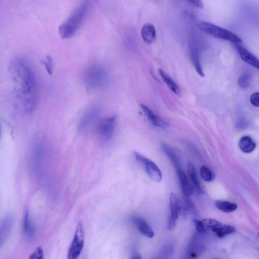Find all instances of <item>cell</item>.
<instances>
[{
  "mask_svg": "<svg viewBox=\"0 0 259 259\" xmlns=\"http://www.w3.org/2000/svg\"><path fill=\"white\" fill-rule=\"evenodd\" d=\"M198 29L209 35L222 40L229 41L235 45L240 44V38L232 32L214 24L200 22L198 24Z\"/></svg>",
  "mask_w": 259,
  "mask_h": 259,
  "instance_id": "5",
  "label": "cell"
},
{
  "mask_svg": "<svg viewBox=\"0 0 259 259\" xmlns=\"http://www.w3.org/2000/svg\"><path fill=\"white\" fill-rule=\"evenodd\" d=\"M193 6L202 9L203 7V4L201 0H185Z\"/></svg>",
  "mask_w": 259,
  "mask_h": 259,
  "instance_id": "33",
  "label": "cell"
},
{
  "mask_svg": "<svg viewBox=\"0 0 259 259\" xmlns=\"http://www.w3.org/2000/svg\"><path fill=\"white\" fill-rule=\"evenodd\" d=\"M131 220L143 236L149 238L153 237L154 236L153 230L144 219L138 216H133Z\"/></svg>",
  "mask_w": 259,
  "mask_h": 259,
  "instance_id": "15",
  "label": "cell"
},
{
  "mask_svg": "<svg viewBox=\"0 0 259 259\" xmlns=\"http://www.w3.org/2000/svg\"><path fill=\"white\" fill-rule=\"evenodd\" d=\"M199 235L200 233L197 232L192 236L186 250L188 257L197 258L204 250Z\"/></svg>",
  "mask_w": 259,
  "mask_h": 259,
  "instance_id": "12",
  "label": "cell"
},
{
  "mask_svg": "<svg viewBox=\"0 0 259 259\" xmlns=\"http://www.w3.org/2000/svg\"><path fill=\"white\" fill-rule=\"evenodd\" d=\"M140 107L147 118L153 125L163 128L168 126L167 122L159 116L149 107L144 104H141Z\"/></svg>",
  "mask_w": 259,
  "mask_h": 259,
  "instance_id": "14",
  "label": "cell"
},
{
  "mask_svg": "<svg viewBox=\"0 0 259 259\" xmlns=\"http://www.w3.org/2000/svg\"><path fill=\"white\" fill-rule=\"evenodd\" d=\"M45 64L47 66V69L48 71H51V60L50 58H48L47 59V61L45 62Z\"/></svg>",
  "mask_w": 259,
  "mask_h": 259,
  "instance_id": "34",
  "label": "cell"
},
{
  "mask_svg": "<svg viewBox=\"0 0 259 259\" xmlns=\"http://www.w3.org/2000/svg\"><path fill=\"white\" fill-rule=\"evenodd\" d=\"M116 116L106 117L99 122L96 127V132L103 141L110 140L114 133L116 125Z\"/></svg>",
  "mask_w": 259,
  "mask_h": 259,
  "instance_id": "10",
  "label": "cell"
},
{
  "mask_svg": "<svg viewBox=\"0 0 259 259\" xmlns=\"http://www.w3.org/2000/svg\"><path fill=\"white\" fill-rule=\"evenodd\" d=\"M194 32L192 31L189 40V54L190 60L198 74L204 76L199 57V44L198 38Z\"/></svg>",
  "mask_w": 259,
  "mask_h": 259,
  "instance_id": "9",
  "label": "cell"
},
{
  "mask_svg": "<svg viewBox=\"0 0 259 259\" xmlns=\"http://www.w3.org/2000/svg\"><path fill=\"white\" fill-rule=\"evenodd\" d=\"M84 229L81 222H78L73 239L68 250L67 257L75 259L80 255L84 245Z\"/></svg>",
  "mask_w": 259,
  "mask_h": 259,
  "instance_id": "6",
  "label": "cell"
},
{
  "mask_svg": "<svg viewBox=\"0 0 259 259\" xmlns=\"http://www.w3.org/2000/svg\"><path fill=\"white\" fill-rule=\"evenodd\" d=\"M174 250V246L171 244L165 245L160 250L158 258H169L171 257Z\"/></svg>",
  "mask_w": 259,
  "mask_h": 259,
  "instance_id": "26",
  "label": "cell"
},
{
  "mask_svg": "<svg viewBox=\"0 0 259 259\" xmlns=\"http://www.w3.org/2000/svg\"><path fill=\"white\" fill-rule=\"evenodd\" d=\"M141 35L143 40L146 44H152L156 38V31L154 26L150 23L145 24L142 27Z\"/></svg>",
  "mask_w": 259,
  "mask_h": 259,
  "instance_id": "17",
  "label": "cell"
},
{
  "mask_svg": "<svg viewBox=\"0 0 259 259\" xmlns=\"http://www.w3.org/2000/svg\"><path fill=\"white\" fill-rule=\"evenodd\" d=\"M14 222L12 214H8L2 220L0 226V247L7 240Z\"/></svg>",
  "mask_w": 259,
  "mask_h": 259,
  "instance_id": "13",
  "label": "cell"
},
{
  "mask_svg": "<svg viewBox=\"0 0 259 259\" xmlns=\"http://www.w3.org/2000/svg\"><path fill=\"white\" fill-rule=\"evenodd\" d=\"M131 258H141L140 255L137 252L134 251L132 255Z\"/></svg>",
  "mask_w": 259,
  "mask_h": 259,
  "instance_id": "35",
  "label": "cell"
},
{
  "mask_svg": "<svg viewBox=\"0 0 259 259\" xmlns=\"http://www.w3.org/2000/svg\"><path fill=\"white\" fill-rule=\"evenodd\" d=\"M169 207L170 214L168 227L169 230H172L176 226L181 209L180 201L177 195L174 193L170 195Z\"/></svg>",
  "mask_w": 259,
  "mask_h": 259,
  "instance_id": "11",
  "label": "cell"
},
{
  "mask_svg": "<svg viewBox=\"0 0 259 259\" xmlns=\"http://www.w3.org/2000/svg\"><path fill=\"white\" fill-rule=\"evenodd\" d=\"M251 74L249 72H245L238 78L239 85L242 88H247L251 83Z\"/></svg>",
  "mask_w": 259,
  "mask_h": 259,
  "instance_id": "27",
  "label": "cell"
},
{
  "mask_svg": "<svg viewBox=\"0 0 259 259\" xmlns=\"http://www.w3.org/2000/svg\"><path fill=\"white\" fill-rule=\"evenodd\" d=\"M239 147L243 152L249 153L252 152L256 147V144L252 139L247 136H243L239 141Z\"/></svg>",
  "mask_w": 259,
  "mask_h": 259,
  "instance_id": "21",
  "label": "cell"
},
{
  "mask_svg": "<svg viewBox=\"0 0 259 259\" xmlns=\"http://www.w3.org/2000/svg\"><path fill=\"white\" fill-rule=\"evenodd\" d=\"M100 114V109L97 105H92L84 113L79 122L78 131L84 133L92 128L97 122Z\"/></svg>",
  "mask_w": 259,
  "mask_h": 259,
  "instance_id": "7",
  "label": "cell"
},
{
  "mask_svg": "<svg viewBox=\"0 0 259 259\" xmlns=\"http://www.w3.org/2000/svg\"><path fill=\"white\" fill-rule=\"evenodd\" d=\"M219 238L224 237L235 231V229L232 226L221 224L212 231Z\"/></svg>",
  "mask_w": 259,
  "mask_h": 259,
  "instance_id": "25",
  "label": "cell"
},
{
  "mask_svg": "<svg viewBox=\"0 0 259 259\" xmlns=\"http://www.w3.org/2000/svg\"><path fill=\"white\" fill-rule=\"evenodd\" d=\"M215 205L219 209L225 212H231L237 208L236 203L225 200H217L215 202Z\"/></svg>",
  "mask_w": 259,
  "mask_h": 259,
  "instance_id": "24",
  "label": "cell"
},
{
  "mask_svg": "<svg viewBox=\"0 0 259 259\" xmlns=\"http://www.w3.org/2000/svg\"><path fill=\"white\" fill-rule=\"evenodd\" d=\"M202 221L206 231L208 230L213 231L222 224L220 222L213 219H205Z\"/></svg>",
  "mask_w": 259,
  "mask_h": 259,
  "instance_id": "29",
  "label": "cell"
},
{
  "mask_svg": "<svg viewBox=\"0 0 259 259\" xmlns=\"http://www.w3.org/2000/svg\"><path fill=\"white\" fill-rule=\"evenodd\" d=\"M83 81L90 90H98L106 88L109 83V77L104 68L94 63L89 65L83 73Z\"/></svg>",
  "mask_w": 259,
  "mask_h": 259,
  "instance_id": "3",
  "label": "cell"
},
{
  "mask_svg": "<svg viewBox=\"0 0 259 259\" xmlns=\"http://www.w3.org/2000/svg\"><path fill=\"white\" fill-rule=\"evenodd\" d=\"M193 222L195 226L197 232L199 233L203 234L206 231L202 221L194 219Z\"/></svg>",
  "mask_w": 259,
  "mask_h": 259,
  "instance_id": "31",
  "label": "cell"
},
{
  "mask_svg": "<svg viewBox=\"0 0 259 259\" xmlns=\"http://www.w3.org/2000/svg\"><path fill=\"white\" fill-rule=\"evenodd\" d=\"M258 236H259V233H258Z\"/></svg>",
  "mask_w": 259,
  "mask_h": 259,
  "instance_id": "36",
  "label": "cell"
},
{
  "mask_svg": "<svg viewBox=\"0 0 259 259\" xmlns=\"http://www.w3.org/2000/svg\"><path fill=\"white\" fill-rule=\"evenodd\" d=\"M158 73L169 89L175 94L180 95L181 90L171 77L161 69H158Z\"/></svg>",
  "mask_w": 259,
  "mask_h": 259,
  "instance_id": "22",
  "label": "cell"
},
{
  "mask_svg": "<svg viewBox=\"0 0 259 259\" xmlns=\"http://www.w3.org/2000/svg\"><path fill=\"white\" fill-rule=\"evenodd\" d=\"M240 57L248 64L259 70V59L240 44L236 45Z\"/></svg>",
  "mask_w": 259,
  "mask_h": 259,
  "instance_id": "16",
  "label": "cell"
},
{
  "mask_svg": "<svg viewBox=\"0 0 259 259\" xmlns=\"http://www.w3.org/2000/svg\"><path fill=\"white\" fill-rule=\"evenodd\" d=\"M136 160L144 168L149 178L156 182H160L162 178V172L154 162L137 152H134Z\"/></svg>",
  "mask_w": 259,
  "mask_h": 259,
  "instance_id": "8",
  "label": "cell"
},
{
  "mask_svg": "<svg viewBox=\"0 0 259 259\" xmlns=\"http://www.w3.org/2000/svg\"><path fill=\"white\" fill-rule=\"evenodd\" d=\"M177 173L183 194L187 197L191 196L193 192V187L187 176L183 172L182 169L177 170Z\"/></svg>",
  "mask_w": 259,
  "mask_h": 259,
  "instance_id": "18",
  "label": "cell"
},
{
  "mask_svg": "<svg viewBox=\"0 0 259 259\" xmlns=\"http://www.w3.org/2000/svg\"><path fill=\"white\" fill-rule=\"evenodd\" d=\"M9 71L16 100L24 113L29 114L35 108L37 99L35 74L28 61L17 56L11 61Z\"/></svg>",
  "mask_w": 259,
  "mask_h": 259,
  "instance_id": "1",
  "label": "cell"
},
{
  "mask_svg": "<svg viewBox=\"0 0 259 259\" xmlns=\"http://www.w3.org/2000/svg\"><path fill=\"white\" fill-rule=\"evenodd\" d=\"M200 175L202 178L206 182H211L214 179V176L211 169L205 165L200 168Z\"/></svg>",
  "mask_w": 259,
  "mask_h": 259,
  "instance_id": "28",
  "label": "cell"
},
{
  "mask_svg": "<svg viewBox=\"0 0 259 259\" xmlns=\"http://www.w3.org/2000/svg\"><path fill=\"white\" fill-rule=\"evenodd\" d=\"M89 3L80 4L60 25L58 28L60 37L67 39L72 37L78 30L88 13Z\"/></svg>",
  "mask_w": 259,
  "mask_h": 259,
  "instance_id": "2",
  "label": "cell"
},
{
  "mask_svg": "<svg viewBox=\"0 0 259 259\" xmlns=\"http://www.w3.org/2000/svg\"><path fill=\"white\" fill-rule=\"evenodd\" d=\"M187 171L190 179L193 184V187L197 193H202V189L198 179L197 172L194 164L189 162L187 165Z\"/></svg>",
  "mask_w": 259,
  "mask_h": 259,
  "instance_id": "23",
  "label": "cell"
},
{
  "mask_svg": "<svg viewBox=\"0 0 259 259\" xmlns=\"http://www.w3.org/2000/svg\"><path fill=\"white\" fill-rule=\"evenodd\" d=\"M250 102L254 106L259 107V92L253 93L251 95Z\"/></svg>",
  "mask_w": 259,
  "mask_h": 259,
  "instance_id": "32",
  "label": "cell"
},
{
  "mask_svg": "<svg viewBox=\"0 0 259 259\" xmlns=\"http://www.w3.org/2000/svg\"><path fill=\"white\" fill-rule=\"evenodd\" d=\"M29 258L41 259L44 258V251L41 247H38L35 250L32 252Z\"/></svg>",
  "mask_w": 259,
  "mask_h": 259,
  "instance_id": "30",
  "label": "cell"
},
{
  "mask_svg": "<svg viewBox=\"0 0 259 259\" xmlns=\"http://www.w3.org/2000/svg\"><path fill=\"white\" fill-rule=\"evenodd\" d=\"M161 148L163 152L172 162L176 169L177 170L181 169L180 158L173 149L164 143L161 144Z\"/></svg>",
  "mask_w": 259,
  "mask_h": 259,
  "instance_id": "20",
  "label": "cell"
},
{
  "mask_svg": "<svg viewBox=\"0 0 259 259\" xmlns=\"http://www.w3.org/2000/svg\"><path fill=\"white\" fill-rule=\"evenodd\" d=\"M23 231L25 236L29 239H33L36 233V229L33 222L31 220L29 210L25 212L23 223Z\"/></svg>",
  "mask_w": 259,
  "mask_h": 259,
  "instance_id": "19",
  "label": "cell"
},
{
  "mask_svg": "<svg viewBox=\"0 0 259 259\" xmlns=\"http://www.w3.org/2000/svg\"><path fill=\"white\" fill-rule=\"evenodd\" d=\"M47 151L42 140L37 139L32 143L28 155L29 170L35 176H40L44 167Z\"/></svg>",
  "mask_w": 259,
  "mask_h": 259,
  "instance_id": "4",
  "label": "cell"
}]
</instances>
